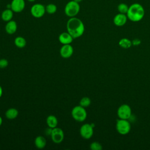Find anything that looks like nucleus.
Wrapping results in <instances>:
<instances>
[{
	"mask_svg": "<svg viewBox=\"0 0 150 150\" xmlns=\"http://www.w3.org/2000/svg\"><path fill=\"white\" fill-rule=\"evenodd\" d=\"M66 28L67 32L71 35L73 39H76L82 36L85 30L83 21L76 16L70 18L67 22Z\"/></svg>",
	"mask_w": 150,
	"mask_h": 150,
	"instance_id": "1",
	"label": "nucleus"
},
{
	"mask_svg": "<svg viewBox=\"0 0 150 150\" xmlns=\"http://www.w3.org/2000/svg\"><path fill=\"white\" fill-rule=\"evenodd\" d=\"M126 15L128 19L133 22H137L141 21L144 17L145 9L140 4L134 3L129 6Z\"/></svg>",
	"mask_w": 150,
	"mask_h": 150,
	"instance_id": "2",
	"label": "nucleus"
},
{
	"mask_svg": "<svg viewBox=\"0 0 150 150\" xmlns=\"http://www.w3.org/2000/svg\"><path fill=\"white\" fill-rule=\"evenodd\" d=\"M80 6L79 3L72 0L68 2L64 7V13L69 18L75 17L80 12Z\"/></svg>",
	"mask_w": 150,
	"mask_h": 150,
	"instance_id": "3",
	"label": "nucleus"
},
{
	"mask_svg": "<svg viewBox=\"0 0 150 150\" xmlns=\"http://www.w3.org/2000/svg\"><path fill=\"white\" fill-rule=\"evenodd\" d=\"M71 116L74 120L78 122H83L86 120L87 113L84 107L81 105L75 106L71 110Z\"/></svg>",
	"mask_w": 150,
	"mask_h": 150,
	"instance_id": "4",
	"label": "nucleus"
},
{
	"mask_svg": "<svg viewBox=\"0 0 150 150\" xmlns=\"http://www.w3.org/2000/svg\"><path fill=\"white\" fill-rule=\"evenodd\" d=\"M116 130L121 135H126L128 134L131 130V124L128 120L120 119L117 120Z\"/></svg>",
	"mask_w": 150,
	"mask_h": 150,
	"instance_id": "5",
	"label": "nucleus"
},
{
	"mask_svg": "<svg viewBox=\"0 0 150 150\" xmlns=\"http://www.w3.org/2000/svg\"><path fill=\"white\" fill-rule=\"evenodd\" d=\"M131 108L130 106L126 104L121 105L117 110V115L120 119L128 120L131 117Z\"/></svg>",
	"mask_w": 150,
	"mask_h": 150,
	"instance_id": "6",
	"label": "nucleus"
},
{
	"mask_svg": "<svg viewBox=\"0 0 150 150\" xmlns=\"http://www.w3.org/2000/svg\"><path fill=\"white\" fill-rule=\"evenodd\" d=\"M30 13L31 15L36 18H42L46 13L45 6L42 4H35L30 8Z\"/></svg>",
	"mask_w": 150,
	"mask_h": 150,
	"instance_id": "7",
	"label": "nucleus"
},
{
	"mask_svg": "<svg viewBox=\"0 0 150 150\" xmlns=\"http://www.w3.org/2000/svg\"><path fill=\"white\" fill-rule=\"evenodd\" d=\"M93 125L90 124H84L80 128V134L82 138L86 139H90L92 137L94 131Z\"/></svg>",
	"mask_w": 150,
	"mask_h": 150,
	"instance_id": "8",
	"label": "nucleus"
},
{
	"mask_svg": "<svg viewBox=\"0 0 150 150\" xmlns=\"http://www.w3.org/2000/svg\"><path fill=\"white\" fill-rule=\"evenodd\" d=\"M50 136L53 142L56 144H60L64 139V132L61 128L56 127L52 128Z\"/></svg>",
	"mask_w": 150,
	"mask_h": 150,
	"instance_id": "9",
	"label": "nucleus"
},
{
	"mask_svg": "<svg viewBox=\"0 0 150 150\" xmlns=\"http://www.w3.org/2000/svg\"><path fill=\"white\" fill-rule=\"evenodd\" d=\"M10 4L11 9L15 13L21 12L25 7V0H12Z\"/></svg>",
	"mask_w": 150,
	"mask_h": 150,
	"instance_id": "10",
	"label": "nucleus"
},
{
	"mask_svg": "<svg viewBox=\"0 0 150 150\" xmlns=\"http://www.w3.org/2000/svg\"><path fill=\"white\" fill-rule=\"evenodd\" d=\"M128 18L126 14L118 13L113 18V23L117 26H122L127 23Z\"/></svg>",
	"mask_w": 150,
	"mask_h": 150,
	"instance_id": "11",
	"label": "nucleus"
},
{
	"mask_svg": "<svg viewBox=\"0 0 150 150\" xmlns=\"http://www.w3.org/2000/svg\"><path fill=\"white\" fill-rule=\"evenodd\" d=\"M60 53L62 57L67 59L70 57L73 53V47L70 44L63 45L60 50Z\"/></svg>",
	"mask_w": 150,
	"mask_h": 150,
	"instance_id": "12",
	"label": "nucleus"
},
{
	"mask_svg": "<svg viewBox=\"0 0 150 150\" xmlns=\"http://www.w3.org/2000/svg\"><path fill=\"white\" fill-rule=\"evenodd\" d=\"M73 38L67 32L60 33L59 36V40L63 45L71 44L73 42Z\"/></svg>",
	"mask_w": 150,
	"mask_h": 150,
	"instance_id": "13",
	"label": "nucleus"
},
{
	"mask_svg": "<svg viewBox=\"0 0 150 150\" xmlns=\"http://www.w3.org/2000/svg\"><path fill=\"white\" fill-rule=\"evenodd\" d=\"M17 27L18 26L16 22L15 21L11 20L7 22L5 27V29L8 34L12 35L16 32L17 30Z\"/></svg>",
	"mask_w": 150,
	"mask_h": 150,
	"instance_id": "14",
	"label": "nucleus"
},
{
	"mask_svg": "<svg viewBox=\"0 0 150 150\" xmlns=\"http://www.w3.org/2000/svg\"><path fill=\"white\" fill-rule=\"evenodd\" d=\"M13 16V12L11 9L7 8L3 11L1 13V19L5 22H8L12 20Z\"/></svg>",
	"mask_w": 150,
	"mask_h": 150,
	"instance_id": "15",
	"label": "nucleus"
},
{
	"mask_svg": "<svg viewBox=\"0 0 150 150\" xmlns=\"http://www.w3.org/2000/svg\"><path fill=\"white\" fill-rule=\"evenodd\" d=\"M46 145V140L43 136H38L35 139V145L38 149H43Z\"/></svg>",
	"mask_w": 150,
	"mask_h": 150,
	"instance_id": "16",
	"label": "nucleus"
},
{
	"mask_svg": "<svg viewBox=\"0 0 150 150\" xmlns=\"http://www.w3.org/2000/svg\"><path fill=\"white\" fill-rule=\"evenodd\" d=\"M46 123L49 128H54L57 127L58 121L57 118L54 115H50L46 118Z\"/></svg>",
	"mask_w": 150,
	"mask_h": 150,
	"instance_id": "17",
	"label": "nucleus"
},
{
	"mask_svg": "<svg viewBox=\"0 0 150 150\" xmlns=\"http://www.w3.org/2000/svg\"><path fill=\"white\" fill-rule=\"evenodd\" d=\"M18 115V111L15 108H10L5 112V117L9 120L15 119Z\"/></svg>",
	"mask_w": 150,
	"mask_h": 150,
	"instance_id": "18",
	"label": "nucleus"
},
{
	"mask_svg": "<svg viewBox=\"0 0 150 150\" xmlns=\"http://www.w3.org/2000/svg\"><path fill=\"white\" fill-rule=\"evenodd\" d=\"M118 45L124 49H128L132 45V41L125 38L121 39L118 42Z\"/></svg>",
	"mask_w": 150,
	"mask_h": 150,
	"instance_id": "19",
	"label": "nucleus"
},
{
	"mask_svg": "<svg viewBox=\"0 0 150 150\" xmlns=\"http://www.w3.org/2000/svg\"><path fill=\"white\" fill-rule=\"evenodd\" d=\"M15 46L19 48H23L26 45V39L22 36H18L14 40Z\"/></svg>",
	"mask_w": 150,
	"mask_h": 150,
	"instance_id": "20",
	"label": "nucleus"
},
{
	"mask_svg": "<svg viewBox=\"0 0 150 150\" xmlns=\"http://www.w3.org/2000/svg\"><path fill=\"white\" fill-rule=\"evenodd\" d=\"M46 12L48 14H53L57 11V6L54 4H49L45 6Z\"/></svg>",
	"mask_w": 150,
	"mask_h": 150,
	"instance_id": "21",
	"label": "nucleus"
},
{
	"mask_svg": "<svg viewBox=\"0 0 150 150\" xmlns=\"http://www.w3.org/2000/svg\"><path fill=\"white\" fill-rule=\"evenodd\" d=\"M129 6L125 3H120L117 6V10L119 13L127 14Z\"/></svg>",
	"mask_w": 150,
	"mask_h": 150,
	"instance_id": "22",
	"label": "nucleus"
},
{
	"mask_svg": "<svg viewBox=\"0 0 150 150\" xmlns=\"http://www.w3.org/2000/svg\"><path fill=\"white\" fill-rule=\"evenodd\" d=\"M91 104V100L88 97H83L80 101V105L83 107H87Z\"/></svg>",
	"mask_w": 150,
	"mask_h": 150,
	"instance_id": "23",
	"label": "nucleus"
},
{
	"mask_svg": "<svg viewBox=\"0 0 150 150\" xmlns=\"http://www.w3.org/2000/svg\"><path fill=\"white\" fill-rule=\"evenodd\" d=\"M90 148L91 150H101L103 149V146L100 142L94 141L90 144Z\"/></svg>",
	"mask_w": 150,
	"mask_h": 150,
	"instance_id": "24",
	"label": "nucleus"
},
{
	"mask_svg": "<svg viewBox=\"0 0 150 150\" xmlns=\"http://www.w3.org/2000/svg\"><path fill=\"white\" fill-rule=\"evenodd\" d=\"M8 66V61L5 59H0V68L4 69Z\"/></svg>",
	"mask_w": 150,
	"mask_h": 150,
	"instance_id": "25",
	"label": "nucleus"
},
{
	"mask_svg": "<svg viewBox=\"0 0 150 150\" xmlns=\"http://www.w3.org/2000/svg\"><path fill=\"white\" fill-rule=\"evenodd\" d=\"M141 43V41L138 39H134L132 40V45L134 46H138Z\"/></svg>",
	"mask_w": 150,
	"mask_h": 150,
	"instance_id": "26",
	"label": "nucleus"
},
{
	"mask_svg": "<svg viewBox=\"0 0 150 150\" xmlns=\"http://www.w3.org/2000/svg\"><path fill=\"white\" fill-rule=\"evenodd\" d=\"M2 93H3L2 88V87L0 86V97L2 96Z\"/></svg>",
	"mask_w": 150,
	"mask_h": 150,
	"instance_id": "27",
	"label": "nucleus"
},
{
	"mask_svg": "<svg viewBox=\"0 0 150 150\" xmlns=\"http://www.w3.org/2000/svg\"><path fill=\"white\" fill-rule=\"evenodd\" d=\"M2 117L0 116V126L2 125Z\"/></svg>",
	"mask_w": 150,
	"mask_h": 150,
	"instance_id": "28",
	"label": "nucleus"
},
{
	"mask_svg": "<svg viewBox=\"0 0 150 150\" xmlns=\"http://www.w3.org/2000/svg\"><path fill=\"white\" fill-rule=\"evenodd\" d=\"M73 1H76V2H78V3H80V2H81L83 0H73Z\"/></svg>",
	"mask_w": 150,
	"mask_h": 150,
	"instance_id": "29",
	"label": "nucleus"
},
{
	"mask_svg": "<svg viewBox=\"0 0 150 150\" xmlns=\"http://www.w3.org/2000/svg\"><path fill=\"white\" fill-rule=\"evenodd\" d=\"M29 2H34V1H35L36 0H28Z\"/></svg>",
	"mask_w": 150,
	"mask_h": 150,
	"instance_id": "30",
	"label": "nucleus"
}]
</instances>
